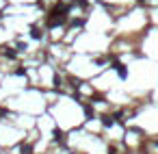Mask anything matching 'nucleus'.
Instances as JSON below:
<instances>
[{
  "label": "nucleus",
  "mask_w": 158,
  "mask_h": 154,
  "mask_svg": "<svg viewBox=\"0 0 158 154\" xmlns=\"http://www.w3.org/2000/svg\"><path fill=\"white\" fill-rule=\"evenodd\" d=\"M113 70H115V72H117V76H119V78H121V80H126L128 78V70H126V65H121V63H113Z\"/></svg>",
  "instance_id": "f257e3e1"
},
{
  "label": "nucleus",
  "mask_w": 158,
  "mask_h": 154,
  "mask_svg": "<svg viewBox=\"0 0 158 154\" xmlns=\"http://www.w3.org/2000/svg\"><path fill=\"white\" fill-rule=\"evenodd\" d=\"M102 124H104L106 128H111V126L115 124V117H111V115H104V117H102Z\"/></svg>",
  "instance_id": "f03ea898"
},
{
  "label": "nucleus",
  "mask_w": 158,
  "mask_h": 154,
  "mask_svg": "<svg viewBox=\"0 0 158 154\" xmlns=\"http://www.w3.org/2000/svg\"><path fill=\"white\" fill-rule=\"evenodd\" d=\"M30 37H32V39H41V31L32 26V28H30Z\"/></svg>",
  "instance_id": "7ed1b4c3"
},
{
  "label": "nucleus",
  "mask_w": 158,
  "mask_h": 154,
  "mask_svg": "<svg viewBox=\"0 0 158 154\" xmlns=\"http://www.w3.org/2000/svg\"><path fill=\"white\" fill-rule=\"evenodd\" d=\"M4 57H7V59H15V57H18V52H15L13 48H7V50H4Z\"/></svg>",
  "instance_id": "20e7f679"
}]
</instances>
